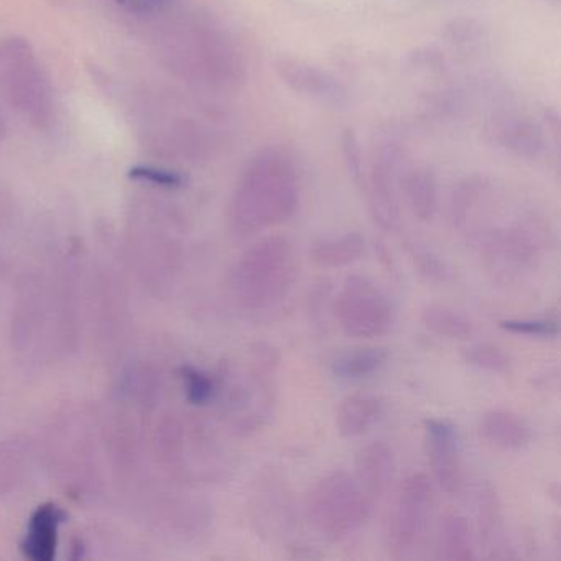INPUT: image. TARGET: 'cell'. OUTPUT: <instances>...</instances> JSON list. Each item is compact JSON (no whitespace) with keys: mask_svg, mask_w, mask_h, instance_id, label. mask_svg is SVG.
<instances>
[{"mask_svg":"<svg viewBox=\"0 0 561 561\" xmlns=\"http://www.w3.org/2000/svg\"><path fill=\"white\" fill-rule=\"evenodd\" d=\"M501 328L517 336L554 337L558 336L557 320H505Z\"/></svg>","mask_w":561,"mask_h":561,"instance_id":"35","label":"cell"},{"mask_svg":"<svg viewBox=\"0 0 561 561\" xmlns=\"http://www.w3.org/2000/svg\"><path fill=\"white\" fill-rule=\"evenodd\" d=\"M409 255L412 259L413 265L420 275L430 282H436V284H445L451 278V268L449 265L439 257L436 252L432 249L423 248L420 244L409 245Z\"/></svg>","mask_w":561,"mask_h":561,"instance_id":"33","label":"cell"},{"mask_svg":"<svg viewBox=\"0 0 561 561\" xmlns=\"http://www.w3.org/2000/svg\"><path fill=\"white\" fill-rule=\"evenodd\" d=\"M5 136H8V123H5L4 114L0 111V142H4Z\"/></svg>","mask_w":561,"mask_h":561,"instance_id":"38","label":"cell"},{"mask_svg":"<svg viewBox=\"0 0 561 561\" xmlns=\"http://www.w3.org/2000/svg\"><path fill=\"white\" fill-rule=\"evenodd\" d=\"M403 192H405L407 202L412 208L413 215L420 221H432L438 213V188L435 180L428 172L410 173L403 180Z\"/></svg>","mask_w":561,"mask_h":561,"instance_id":"29","label":"cell"},{"mask_svg":"<svg viewBox=\"0 0 561 561\" xmlns=\"http://www.w3.org/2000/svg\"><path fill=\"white\" fill-rule=\"evenodd\" d=\"M87 251L77 239L65 242L48 272L50 347L61 357L77 353L84 330Z\"/></svg>","mask_w":561,"mask_h":561,"instance_id":"9","label":"cell"},{"mask_svg":"<svg viewBox=\"0 0 561 561\" xmlns=\"http://www.w3.org/2000/svg\"><path fill=\"white\" fill-rule=\"evenodd\" d=\"M280 354L271 344H252L241 366L228 370L218 382L216 399L221 400L225 422L234 435L261 432L274 416L277 405V374Z\"/></svg>","mask_w":561,"mask_h":561,"instance_id":"6","label":"cell"},{"mask_svg":"<svg viewBox=\"0 0 561 561\" xmlns=\"http://www.w3.org/2000/svg\"><path fill=\"white\" fill-rule=\"evenodd\" d=\"M482 436L502 451H524L534 439L530 425L511 410L492 409L481 419Z\"/></svg>","mask_w":561,"mask_h":561,"instance_id":"20","label":"cell"},{"mask_svg":"<svg viewBox=\"0 0 561 561\" xmlns=\"http://www.w3.org/2000/svg\"><path fill=\"white\" fill-rule=\"evenodd\" d=\"M300 257L285 236H267L249 245L229 268L226 291L244 313H265L280 307L298 282Z\"/></svg>","mask_w":561,"mask_h":561,"instance_id":"4","label":"cell"},{"mask_svg":"<svg viewBox=\"0 0 561 561\" xmlns=\"http://www.w3.org/2000/svg\"><path fill=\"white\" fill-rule=\"evenodd\" d=\"M433 485L423 472L410 474L397 491L389 522L387 547L396 560L410 557L422 543L432 514Z\"/></svg>","mask_w":561,"mask_h":561,"instance_id":"15","label":"cell"},{"mask_svg":"<svg viewBox=\"0 0 561 561\" xmlns=\"http://www.w3.org/2000/svg\"><path fill=\"white\" fill-rule=\"evenodd\" d=\"M392 170L389 167H377L370 176L369 203L374 219L380 228L393 231L400 225L399 203L393 192Z\"/></svg>","mask_w":561,"mask_h":561,"instance_id":"27","label":"cell"},{"mask_svg":"<svg viewBox=\"0 0 561 561\" xmlns=\"http://www.w3.org/2000/svg\"><path fill=\"white\" fill-rule=\"evenodd\" d=\"M425 439L433 479L446 494H458L462 488V466L455 426L443 420H426Z\"/></svg>","mask_w":561,"mask_h":561,"instance_id":"16","label":"cell"},{"mask_svg":"<svg viewBox=\"0 0 561 561\" xmlns=\"http://www.w3.org/2000/svg\"><path fill=\"white\" fill-rule=\"evenodd\" d=\"M476 518L479 540L488 547L489 558H508L504 547V517L497 492L489 484L479 485L476 492Z\"/></svg>","mask_w":561,"mask_h":561,"instance_id":"23","label":"cell"},{"mask_svg":"<svg viewBox=\"0 0 561 561\" xmlns=\"http://www.w3.org/2000/svg\"><path fill=\"white\" fill-rule=\"evenodd\" d=\"M160 42L167 64L185 80L219 84L234 77V50L228 38L215 27L203 24L176 25Z\"/></svg>","mask_w":561,"mask_h":561,"instance_id":"11","label":"cell"},{"mask_svg":"<svg viewBox=\"0 0 561 561\" xmlns=\"http://www.w3.org/2000/svg\"><path fill=\"white\" fill-rule=\"evenodd\" d=\"M466 363L484 373L504 376L511 369V357L497 344L478 343L462 351Z\"/></svg>","mask_w":561,"mask_h":561,"instance_id":"32","label":"cell"},{"mask_svg":"<svg viewBox=\"0 0 561 561\" xmlns=\"http://www.w3.org/2000/svg\"><path fill=\"white\" fill-rule=\"evenodd\" d=\"M337 323L354 340H377L396 327L397 308L389 295L364 275H350L334 301Z\"/></svg>","mask_w":561,"mask_h":561,"instance_id":"13","label":"cell"},{"mask_svg":"<svg viewBox=\"0 0 561 561\" xmlns=\"http://www.w3.org/2000/svg\"><path fill=\"white\" fill-rule=\"evenodd\" d=\"M300 175L287 150L268 147L255 153L242 170L226 225L234 242L254 239L261 232L284 225L297 213Z\"/></svg>","mask_w":561,"mask_h":561,"instance_id":"1","label":"cell"},{"mask_svg":"<svg viewBox=\"0 0 561 561\" xmlns=\"http://www.w3.org/2000/svg\"><path fill=\"white\" fill-rule=\"evenodd\" d=\"M117 8L137 18H156L163 14L172 4V0H113Z\"/></svg>","mask_w":561,"mask_h":561,"instance_id":"36","label":"cell"},{"mask_svg":"<svg viewBox=\"0 0 561 561\" xmlns=\"http://www.w3.org/2000/svg\"><path fill=\"white\" fill-rule=\"evenodd\" d=\"M180 379H182L186 400L192 405L205 407L216 400L218 380L213 379L205 370L195 366H183L180 369Z\"/></svg>","mask_w":561,"mask_h":561,"instance_id":"31","label":"cell"},{"mask_svg":"<svg viewBox=\"0 0 561 561\" xmlns=\"http://www.w3.org/2000/svg\"><path fill=\"white\" fill-rule=\"evenodd\" d=\"M150 449L163 474L179 484H211L229 471L218 435L192 413H163L150 435Z\"/></svg>","mask_w":561,"mask_h":561,"instance_id":"3","label":"cell"},{"mask_svg":"<svg viewBox=\"0 0 561 561\" xmlns=\"http://www.w3.org/2000/svg\"><path fill=\"white\" fill-rule=\"evenodd\" d=\"M438 557L446 561H471L476 558L471 527L462 515L446 514L438 531Z\"/></svg>","mask_w":561,"mask_h":561,"instance_id":"26","label":"cell"},{"mask_svg":"<svg viewBox=\"0 0 561 561\" xmlns=\"http://www.w3.org/2000/svg\"><path fill=\"white\" fill-rule=\"evenodd\" d=\"M60 2H65V4H68V2H71V0H60Z\"/></svg>","mask_w":561,"mask_h":561,"instance_id":"39","label":"cell"},{"mask_svg":"<svg viewBox=\"0 0 561 561\" xmlns=\"http://www.w3.org/2000/svg\"><path fill=\"white\" fill-rule=\"evenodd\" d=\"M420 320L426 330L446 340L466 341L474 334V323L448 305L433 304L423 308Z\"/></svg>","mask_w":561,"mask_h":561,"instance_id":"28","label":"cell"},{"mask_svg":"<svg viewBox=\"0 0 561 561\" xmlns=\"http://www.w3.org/2000/svg\"><path fill=\"white\" fill-rule=\"evenodd\" d=\"M127 251L150 294L165 297L172 291L185 259L182 228L172 211L153 202L134 206L127 222Z\"/></svg>","mask_w":561,"mask_h":561,"instance_id":"5","label":"cell"},{"mask_svg":"<svg viewBox=\"0 0 561 561\" xmlns=\"http://www.w3.org/2000/svg\"><path fill=\"white\" fill-rule=\"evenodd\" d=\"M344 153H346L347 163H350V170L353 172V175H359V146H357L356 136L353 133H346V136H344Z\"/></svg>","mask_w":561,"mask_h":561,"instance_id":"37","label":"cell"},{"mask_svg":"<svg viewBox=\"0 0 561 561\" xmlns=\"http://www.w3.org/2000/svg\"><path fill=\"white\" fill-rule=\"evenodd\" d=\"M34 451L24 436L0 438V501L18 491L31 474Z\"/></svg>","mask_w":561,"mask_h":561,"instance_id":"24","label":"cell"},{"mask_svg":"<svg viewBox=\"0 0 561 561\" xmlns=\"http://www.w3.org/2000/svg\"><path fill=\"white\" fill-rule=\"evenodd\" d=\"M366 252V239L356 231L324 236L311 244L314 264L323 268H343L356 264Z\"/></svg>","mask_w":561,"mask_h":561,"instance_id":"25","label":"cell"},{"mask_svg":"<svg viewBox=\"0 0 561 561\" xmlns=\"http://www.w3.org/2000/svg\"><path fill=\"white\" fill-rule=\"evenodd\" d=\"M393 472H396V459H393L392 449L386 443H370L357 453L354 478L373 504L380 501L389 491Z\"/></svg>","mask_w":561,"mask_h":561,"instance_id":"19","label":"cell"},{"mask_svg":"<svg viewBox=\"0 0 561 561\" xmlns=\"http://www.w3.org/2000/svg\"><path fill=\"white\" fill-rule=\"evenodd\" d=\"M383 413L386 405L376 393H353L337 407V433L343 438H359L367 435L383 419Z\"/></svg>","mask_w":561,"mask_h":561,"instance_id":"21","label":"cell"},{"mask_svg":"<svg viewBox=\"0 0 561 561\" xmlns=\"http://www.w3.org/2000/svg\"><path fill=\"white\" fill-rule=\"evenodd\" d=\"M67 514L55 502H45L32 512L21 551L27 560L51 561L57 554L60 527Z\"/></svg>","mask_w":561,"mask_h":561,"instance_id":"18","label":"cell"},{"mask_svg":"<svg viewBox=\"0 0 561 561\" xmlns=\"http://www.w3.org/2000/svg\"><path fill=\"white\" fill-rule=\"evenodd\" d=\"M9 340L19 356H38L50 347V295L47 272L28 268L19 277Z\"/></svg>","mask_w":561,"mask_h":561,"instance_id":"14","label":"cell"},{"mask_svg":"<svg viewBox=\"0 0 561 561\" xmlns=\"http://www.w3.org/2000/svg\"><path fill=\"white\" fill-rule=\"evenodd\" d=\"M373 507L359 482L346 471L328 472L305 497V515L311 528L334 543L357 534L369 520Z\"/></svg>","mask_w":561,"mask_h":561,"instance_id":"10","label":"cell"},{"mask_svg":"<svg viewBox=\"0 0 561 561\" xmlns=\"http://www.w3.org/2000/svg\"><path fill=\"white\" fill-rule=\"evenodd\" d=\"M134 182L147 183L160 190H176L183 186L185 179L179 172L172 170L159 169V167H134L129 173Z\"/></svg>","mask_w":561,"mask_h":561,"instance_id":"34","label":"cell"},{"mask_svg":"<svg viewBox=\"0 0 561 561\" xmlns=\"http://www.w3.org/2000/svg\"><path fill=\"white\" fill-rule=\"evenodd\" d=\"M103 451L101 423L88 407H65L51 420L45 458L51 478L70 497L88 502L103 495Z\"/></svg>","mask_w":561,"mask_h":561,"instance_id":"2","label":"cell"},{"mask_svg":"<svg viewBox=\"0 0 561 561\" xmlns=\"http://www.w3.org/2000/svg\"><path fill=\"white\" fill-rule=\"evenodd\" d=\"M387 363V353L377 347L351 351L341 354L331 364V370L340 379H366L379 373Z\"/></svg>","mask_w":561,"mask_h":561,"instance_id":"30","label":"cell"},{"mask_svg":"<svg viewBox=\"0 0 561 561\" xmlns=\"http://www.w3.org/2000/svg\"><path fill=\"white\" fill-rule=\"evenodd\" d=\"M485 267L504 284L524 280L550 257L554 234L537 215H522L478 236Z\"/></svg>","mask_w":561,"mask_h":561,"instance_id":"8","label":"cell"},{"mask_svg":"<svg viewBox=\"0 0 561 561\" xmlns=\"http://www.w3.org/2000/svg\"><path fill=\"white\" fill-rule=\"evenodd\" d=\"M90 324L104 353L119 346L129 327V307L123 277L106 262L88 264L84 323Z\"/></svg>","mask_w":561,"mask_h":561,"instance_id":"12","label":"cell"},{"mask_svg":"<svg viewBox=\"0 0 561 561\" xmlns=\"http://www.w3.org/2000/svg\"><path fill=\"white\" fill-rule=\"evenodd\" d=\"M252 497V514L257 530L274 538H282L295 527V512L287 485L275 478L257 482Z\"/></svg>","mask_w":561,"mask_h":561,"instance_id":"17","label":"cell"},{"mask_svg":"<svg viewBox=\"0 0 561 561\" xmlns=\"http://www.w3.org/2000/svg\"><path fill=\"white\" fill-rule=\"evenodd\" d=\"M0 98L35 130H48L57 119L50 77L31 42L0 38Z\"/></svg>","mask_w":561,"mask_h":561,"instance_id":"7","label":"cell"},{"mask_svg":"<svg viewBox=\"0 0 561 561\" xmlns=\"http://www.w3.org/2000/svg\"><path fill=\"white\" fill-rule=\"evenodd\" d=\"M277 71L284 83H287L297 93L307 94V96L323 101V103H340L343 98V90L337 81L310 65L282 58L277 64Z\"/></svg>","mask_w":561,"mask_h":561,"instance_id":"22","label":"cell"}]
</instances>
